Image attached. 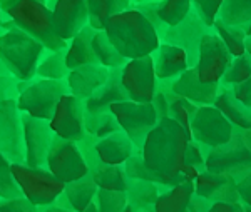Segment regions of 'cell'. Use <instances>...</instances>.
<instances>
[{"mask_svg": "<svg viewBox=\"0 0 251 212\" xmlns=\"http://www.w3.org/2000/svg\"><path fill=\"white\" fill-rule=\"evenodd\" d=\"M189 141L186 130L173 117L159 119L156 127L148 134L141 156L157 182L173 187L184 165V154Z\"/></svg>", "mask_w": 251, "mask_h": 212, "instance_id": "1", "label": "cell"}, {"mask_svg": "<svg viewBox=\"0 0 251 212\" xmlns=\"http://www.w3.org/2000/svg\"><path fill=\"white\" fill-rule=\"evenodd\" d=\"M104 32L116 50L127 60L152 55L161 46L159 32L136 7L112 15Z\"/></svg>", "mask_w": 251, "mask_h": 212, "instance_id": "2", "label": "cell"}, {"mask_svg": "<svg viewBox=\"0 0 251 212\" xmlns=\"http://www.w3.org/2000/svg\"><path fill=\"white\" fill-rule=\"evenodd\" d=\"M44 48L37 39L17 25L0 35V60L19 80H29L37 74Z\"/></svg>", "mask_w": 251, "mask_h": 212, "instance_id": "3", "label": "cell"}, {"mask_svg": "<svg viewBox=\"0 0 251 212\" xmlns=\"http://www.w3.org/2000/svg\"><path fill=\"white\" fill-rule=\"evenodd\" d=\"M7 14L10 15L15 25L25 30L34 39H37L50 52L66 50V40H62L57 35L54 19H52V10L44 2L19 0Z\"/></svg>", "mask_w": 251, "mask_h": 212, "instance_id": "4", "label": "cell"}, {"mask_svg": "<svg viewBox=\"0 0 251 212\" xmlns=\"http://www.w3.org/2000/svg\"><path fill=\"white\" fill-rule=\"evenodd\" d=\"M12 175L20 194L35 207L50 206L64 194L66 184L60 182L50 170L25 164H12Z\"/></svg>", "mask_w": 251, "mask_h": 212, "instance_id": "5", "label": "cell"}, {"mask_svg": "<svg viewBox=\"0 0 251 212\" xmlns=\"http://www.w3.org/2000/svg\"><path fill=\"white\" fill-rule=\"evenodd\" d=\"M251 169V130H238L231 141L220 147L208 149L206 170L214 174H228L234 179Z\"/></svg>", "mask_w": 251, "mask_h": 212, "instance_id": "6", "label": "cell"}, {"mask_svg": "<svg viewBox=\"0 0 251 212\" xmlns=\"http://www.w3.org/2000/svg\"><path fill=\"white\" fill-rule=\"evenodd\" d=\"M109 112L116 117L117 124L126 136L132 141L134 147H143L146 137L159 122L152 102L123 100L109 107Z\"/></svg>", "mask_w": 251, "mask_h": 212, "instance_id": "7", "label": "cell"}, {"mask_svg": "<svg viewBox=\"0 0 251 212\" xmlns=\"http://www.w3.org/2000/svg\"><path fill=\"white\" fill-rule=\"evenodd\" d=\"M69 94V85L62 80L40 79L20 91L17 107L20 112L35 119L50 120L60 97Z\"/></svg>", "mask_w": 251, "mask_h": 212, "instance_id": "8", "label": "cell"}, {"mask_svg": "<svg viewBox=\"0 0 251 212\" xmlns=\"http://www.w3.org/2000/svg\"><path fill=\"white\" fill-rule=\"evenodd\" d=\"M234 125L214 105H201L191 120L193 141L206 149H214L231 141Z\"/></svg>", "mask_w": 251, "mask_h": 212, "instance_id": "9", "label": "cell"}, {"mask_svg": "<svg viewBox=\"0 0 251 212\" xmlns=\"http://www.w3.org/2000/svg\"><path fill=\"white\" fill-rule=\"evenodd\" d=\"M47 167L64 184L80 181L89 174V165L75 142L55 136L47 156Z\"/></svg>", "mask_w": 251, "mask_h": 212, "instance_id": "10", "label": "cell"}, {"mask_svg": "<svg viewBox=\"0 0 251 212\" xmlns=\"http://www.w3.org/2000/svg\"><path fill=\"white\" fill-rule=\"evenodd\" d=\"M121 84L129 100L152 102L157 91V77L152 55L127 60L121 69Z\"/></svg>", "mask_w": 251, "mask_h": 212, "instance_id": "11", "label": "cell"}, {"mask_svg": "<svg viewBox=\"0 0 251 212\" xmlns=\"http://www.w3.org/2000/svg\"><path fill=\"white\" fill-rule=\"evenodd\" d=\"M233 57L216 32H206L200 42L196 74L204 84H220Z\"/></svg>", "mask_w": 251, "mask_h": 212, "instance_id": "12", "label": "cell"}, {"mask_svg": "<svg viewBox=\"0 0 251 212\" xmlns=\"http://www.w3.org/2000/svg\"><path fill=\"white\" fill-rule=\"evenodd\" d=\"M19 112L17 100L0 102V152L12 164H25L22 116Z\"/></svg>", "mask_w": 251, "mask_h": 212, "instance_id": "13", "label": "cell"}, {"mask_svg": "<svg viewBox=\"0 0 251 212\" xmlns=\"http://www.w3.org/2000/svg\"><path fill=\"white\" fill-rule=\"evenodd\" d=\"M49 125L60 139L72 142L82 141L86 136V104L71 92L62 95Z\"/></svg>", "mask_w": 251, "mask_h": 212, "instance_id": "14", "label": "cell"}, {"mask_svg": "<svg viewBox=\"0 0 251 212\" xmlns=\"http://www.w3.org/2000/svg\"><path fill=\"white\" fill-rule=\"evenodd\" d=\"M24 127V147H25V165L29 167H42L47 164L49 150L55 134L52 132L49 120L35 119L27 114L22 116Z\"/></svg>", "mask_w": 251, "mask_h": 212, "instance_id": "15", "label": "cell"}, {"mask_svg": "<svg viewBox=\"0 0 251 212\" xmlns=\"http://www.w3.org/2000/svg\"><path fill=\"white\" fill-rule=\"evenodd\" d=\"M206 28L208 27L203 24L200 15L191 10L179 25L164 28L161 34V42L173 44V46L184 48L189 57V65L194 67L198 60V52H200V42L206 34Z\"/></svg>", "mask_w": 251, "mask_h": 212, "instance_id": "16", "label": "cell"}, {"mask_svg": "<svg viewBox=\"0 0 251 212\" xmlns=\"http://www.w3.org/2000/svg\"><path fill=\"white\" fill-rule=\"evenodd\" d=\"M52 19L62 40H71L89 25V10L86 0H55L52 7Z\"/></svg>", "mask_w": 251, "mask_h": 212, "instance_id": "17", "label": "cell"}, {"mask_svg": "<svg viewBox=\"0 0 251 212\" xmlns=\"http://www.w3.org/2000/svg\"><path fill=\"white\" fill-rule=\"evenodd\" d=\"M169 89L173 91V94L191 100L193 104L200 105V107L201 105H213L218 94H220V84L201 82L194 67H189L179 77H176Z\"/></svg>", "mask_w": 251, "mask_h": 212, "instance_id": "18", "label": "cell"}, {"mask_svg": "<svg viewBox=\"0 0 251 212\" xmlns=\"http://www.w3.org/2000/svg\"><path fill=\"white\" fill-rule=\"evenodd\" d=\"M109 77H111V69L100 64H87L69 72L67 85L72 95L79 97L80 100H87L107 82Z\"/></svg>", "mask_w": 251, "mask_h": 212, "instance_id": "19", "label": "cell"}, {"mask_svg": "<svg viewBox=\"0 0 251 212\" xmlns=\"http://www.w3.org/2000/svg\"><path fill=\"white\" fill-rule=\"evenodd\" d=\"M152 60L157 80H174L191 67L188 52L184 48L166 42H161V46L156 48Z\"/></svg>", "mask_w": 251, "mask_h": 212, "instance_id": "20", "label": "cell"}, {"mask_svg": "<svg viewBox=\"0 0 251 212\" xmlns=\"http://www.w3.org/2000/svg\"><path fill=\"white\" fill-rule=\"evenodd\" d=\"M94 150L100 164L123 165L134 154V144H132L131 139L126 136V132L117 130L111 136L99 139L97 144L94 145Z\"/></svg>", "mask_w": 251, "mask_h": 212, "instance_id": "21", "label": "cell"}, {"mask_svg": "<svg viewBox=\"0 0 251 212\" xmlns=\"http://www.w3.org/2000/svg\"><path fill=\"white\" fill-rule=\"evenodd\" d=\"M112 71L114 72H111V77H109L107 82L84 102L87 114H94L96 116V114L109 112V107L112 104L129 100L127 94H126L123 84H121V72L117 69H112Z\"/></svg>", "mask_w": 251, "mask_h": 212, "instance_id": "22", "label": "cell"}, {"mask_svg": "<svg viewBox=\"0 0 251 212\" xmlns=\"http://www.w3.org/2000/svg\"><path fill=\"white\" fill-rule=\"evenodd\" d=\"M96 32L97 30H94L91 25H86L74 39H71V44H69L66 50V64L69 71L82 67V65L87 64H99L94 47H92V40H94Z\"/></svg>", "mask_w": 251, "mask_h": 212, "instance_id": "23", "label": "cell"}, {"mask_svg": "<svg viewBox=\"0 0 251 212\" xmlns=\"http://www.w3.org/2000/svg\"><path fill=\"white\" fill-rule=\"evenodd\" d=\"M214 107H218L225 114L234 127L241 130H251V109L245 107L241 102L234 99L231 89H220L216 100H214Z\"/></svg>", "mask_w": 251, "mask_h": 212, "instance_id": "24", "label": "cell"}, {"mask_svg": "<svg viewBox=\"0 0 251 212\" xmlns=\"http://www.w3.org/2000/svg\"><path fill=\"white\" fill-rule=\"evenodd\" d=\"M89 10V25L94 30H104L109 19L116 14L129 10L131 0H86Z\"/></svg>", "mask_w": 251, "mask_h": 212, "instance_id": "25", "label": "cell"}, {"mask_svg": "<svg viewBox=\"0 0 251 212\" xmlns=\"http://www.w3.org/2000/svg\"><path fill=\"white\" fill-rule=\"evenodd\" d=\"M194 195V182L173 186L164 194H159L154 202V212H188L189 201Z\"/></svg>", "mask_w": 251, "mask_h": 212, "instance_id": "26", "label": "cell"}, {"mask_svg": "<svg viewBox=\"0 0 251 212\" xmlns=\"http://www.w3.org/2000/svg\"><path fill=\"white\" fill-rule=\"evenodd\" d=\"M97 190H99V187H97V184L94 182V179L86 175V177L80 179V181L66 184L64 197L67 199V202L72 211L84 212L92 202H94Z\"/></svg>", "mask_w": 251, "mask_h": 212, "instance_id": "27", "label": "cell"}, {"mask_svg": "<svg viewBox=\"0 0 251 212\" xmlns=\"http://www.w3.org/2000/svg\"><path fill=\"white\" fill-rule=\"evenodd\" d=\"M218 20L226 25L248 28L251 24V0H223Z\"/></svg>", "mask_w": 251, "mask_h": 212, "instance_id": "28", "label": "cell"}, {"mask_svg": "<svg viewBox=\"0 0 251 212\" xmlns=\"http://www.w3.org/2000/svg\"><path fill=\"white\" fill-rule=\"evenodd\" d=\"M92 179L97 184L99 189L106 190H117V192H127V175H126L124 169L121 165H107L100 164L96 167Z\"/></svg>", "mask_w": 251, "mask_h": 212, "instance_id": "29", "label": "cell"}, {"mask_svg": "<svg viewBox=\"0 0 251 212\" xmlns=\"http://www.w3.org/2000/svg\"><path fill=\"white\" fill-rule=\"evenodd\" d=\"M161 91H163L169 99V117H173V119L186 130L188 137L193 141L191 120H193L196 111L200 109V105L193 104L191 100L184 99V97H179V95H176V94H173L171 89H169V92H166L164 89H161Z\"/></svg>", "mask_w": 251, "mask_h": 212, "instance_id": "30", "label": "cell"}, {"mask_svg": "<svg viewBox=\"0 0 251 212\" xmlns=\"http://www.w3.org/2000/svg\"><path fill=\"white\" fill-rule=\"evenodd\" d=\"M92 47H94L97 62L107 69H123L127 59H124L119 52L116 50V47L111 44V40L107 39L106 32L97 30L92 40Z\"/></svg>", "mask_w": 251, "mask_h": 212, "instance_id": "31", "label": "cell"}, {"mask_svg": "<svg viewBox=\"0 0 251 212\" xmlns=\"http://www.w3.org/2000/svg\"><path fill=\"white\" fill-rule=\"evenodd\" d=\"M214 32L220 35V39L223 40V44L226 46V48L229 50V54L234 57H240L246 54V28L243 27H233V25H226L221 20L214 22Z\"/></svg>", "mask_w": 251, "mask_h": 212, "instance_id": "32", "label": "cell"}, {"mask_svg": "<svg viewBox=\"0 0 251 212\" xmlns=\"http://www.w3.org/2000/svg\"><path fill=\"white\" fill-rule=\"evenodd\" d=\"M193 10L191 0H161L157 5V17L164 27H176Z\"/></svg>", "mask_w": 251, "mask_h": 212, "instance_id": "33", "label": "cell"}, {"mask_svg": "<svg viewBox=\"0 0 251 212\" xmlns=\"http://www.w3.org/2000/svg\"><path fill=\"white\" fill-rule=\"evenodd\" d=\"M69 67L66 64V50L52 52L47 55L37 67V75L40 79L49 80H62L64 77L69 75Z\"/></svg>", "mask_w": 251, "mask_h": 212, "instance_id": "34", "label": "cell"}, {"mask_svg": "<svg viewBox=\"0 0 251 212\" xmlns=\"http://www.w3.org/2000/svg\"><path fill=\"white\" fill-rule=\"evenodd\" d=\"M129 194H131V206L134 207H148L149 204L154 206L157 199V184L156 182L148 181H131L127 187Z\"/></svg>", "mask_w": 251, "mask_h": 212, "instance_id": "35", "label": "cell"}, {"mask_svg": "<svg viewBox=\"0 0 251 212\" xmlns=\"http://www.w3.org/2000/svg\"><path fill=\"white\" fill-rule=\"evenodd\" d=\"M231 175L228 174H214L209 170H203L194 181V194L211 201L213 195L220 190V187L225 184Z\"/></svg>", "mask_w": 251, "mask_h": 212, "instance_id": "36", "label": "cell"}, {"mask_svg": "<svg viewBox=\"0 0 251 212\" xmlns=\"http://www.w3.org/2000/svg\"><path fill=\"white\" fill-rule=\"evenodd\" d=\"M86 129L89 134H94L96 137L104 139L111 134L121 130L119 124H117L116 117L111 112H102V114H87L86 117Z\"/></svg>", "mask_w": 251, "mask_h": 212, "instance_id": "37", "label": "cell"}, {"mask_svg": "<svg viewBox=\"0 0 251 212\" xmlns=\"http://www.w3.org/2000/svg\"><path fill=\"white\" fill-rule=\"evenodd\" d=\"M251 77V59L248 54L234 57L229 64V67L226 69L225 75H223L221 82L225 85H236L241 84L245 80H248Z\"/></svg>", "mask_w": 251, "mask_h": 212, "instance_id": "38", "label": "cell"}, {"mask_svg": "<svg viewBox=\"0 0 251 212\" xmlns=\"http://www.w3.org/2000/svg\"><path fill=\"white\" fill-rule=\"evenodd\" d=\"M96 204L99 212H124L127 204V194L117 190L99 189L96 194Z\"/></svg>", "mask_w": 251, "mask_h": 212, "instance_id": "39", "label": "cell"}, {"mask_svg": "<svg viewBox=\"0 0 251 212\" xmlns=\"http://www.w3.org/2000/svg\"><path fill=\"white\" fill-rule=\"evenodd\" d=\"M20 197V190L12 175V162L0 152V199Z\"/></svg>", "mask_w": 251, "mask_h": 212, "instance_id": "40", "label": "cell"}, {"mask_svg": "<svg viewBox=\"0 0 251 212\" xmlns=\"http://www.w3.org/2000/svg\"><path fill=\"white\" fill-rule=\"evenodd\" d=\"M124 172L127 175V179H131V181H148V182H156V184H159L157 179L154 177V174L148 169V165H146L141 154H132V156L126 161Z\"/></svg>", "mask_w": 251, "mask_h": 212, "instance_id": "41", "label": "cell"}, {"mask_svg": "<svg viewBox=\"0 0 251 212\" xmlns=\"http://www.w3.org/2000/svg\"><path fill=\"white\" fill-rule=\"evenodd\" d=\"M191 2L193 10L200 15L204 25L208 28H213L214 22L218 20V15H220L223 0H191Z\"/></svg>", "mask_w": 251, "mask_h": 212, "instance_id": "42", "label": "cell"}, {"mask_svg": "<svg viewBox=\"0 0 251 212\" xmlns=\"http://www.w3.org/2000/svg\"><path fill=\"white\" fill-rule=\"evenodd\" d=\"M184 165H194L201 170H206V154L203 152V145L196 141H189L184 154Z\"/></svg>", "mask_w": 251, "mask_h": 212, "instance_id": "43", "label": "cell"}, {"mask_svg": "<svg viewBox=\"0 0 251 212\" xmlns=\"http://www.w3.org/2000/svg\"><path fill=\"white\" fill-rule=\"evenodd\" d=\"M159 2H161V0H146V2H143V3H137L136 9L139 10L141 14H143L144 17L156 27V30L159 32V35H161V34H163V30H164V28H163L164 25H163V22L159 20V17H157V5H159Z\"/></svg>", "mask_w": 251, "mask_h": 212, "instance_id": "44", "label": "cell"}, {"mask_svg": "<svg viewBox=\"0 0 251 212\" xmlns=\"http://www.w3.org/2000/svg\"><path fill=\"white\" fill-rule=\"evenodd\" d=\"M0 212H37V207L25 197H14L0 202Z\"/></svg>", "mask_w": 251, "mask_h": 212, "instance_id": "45", "label": "cell"}, {"mask_svg": "<svg viewBox=\"0 0 251 212\" xmlns=\"http://www.w3.org/2000/svg\"><path fill=\"white\" fill-rule=\"evenodd\" d=\"M231 92L238 102H241L245 107L251 109V77L248 80H245V82L233 85Z\"/></svg>", "mask_w": 251, "mask_h": 212, "instance_id": "46", "label": "cell"}, {"mask_svg": "<svg viewBox=\"0 0 251 212\" xmlns=\"http://www.w3.org/2000/svg\"><path fill=\"white\" fill-rule=\"evenodd\" d=\"M236 189L241 201L251 207V169L236 179Z\"/></svg>", "mask_w": 251, "mask_h": 212, "instance_id": "47", "label": "cell"}, {"mask_svg": "<svg viewBox=\"0 0 251 212\" xmlns=\"http://www.w3.org/2000/svg\"><path fill=\"white\" fill-rule=\"evenodd\" d=\"M152 105H154L156 112H157V117L159 119H164V117H169V99L168 95L157 89L156 94H154V99H152Z\"/></svg>", "mask_w": 251, "mask_h": 212, "instance_id": "48", "label": "cell"}, {"mask_svg": "<svg viewBox=\"0 0 251 212\" xmlns=\"http://www.w3.org/2000/svg\"><path fill=\"white\" fill-rule=\"evenodd\" d=\"M14 92H15V82L12 80V77L9 75H0V102L14 99Z\"/></svg>", "mask_w": 251, "mask_h": 212, "instance_id": "49", "label": "cell"}, {"mask_svg": "<svg viewBox=\"0 0 251 212\" xmlns=\"http://www.w3.org/2000/svg\"><path fill=\"white\" fill-rule=\"evenodd\" d=\"M208 212H245V206L240 202H225L216 201L211 204Z\"/></svg>", "mask_w": 251, "mask_h": 212, "instance_id": "50", "label": "cell"}, {"mask_svg": "<svg viewBox=\"0 0 251 212\" xmlns=\"http://www.w3.org/2000/svg\"><path fill=\"white\" fill-rule=\"evenodd\" d=\"M209 207H211V204L208 202V199L200 197V195H193L188 206V212H208Z\"/></svg>", "mask_w": 251, "mask_h": 212, "instance_id": "51", "label": "cell"}, {"mask_svg": "<svg viewBox=\"0 0 251 212\" xmlns=\"http://www.w3.org/2000/svg\"><path fill=\"white\" fill-rule=\"evenodd\" d=\"M17 2H19V0H0V9L9 12ZM39 2H44V0H39Z\"/></svg>", "mask_w": 251, "mask_h": 212, "instance_id": "52", "label": "cell"}, {"mask_svg": "<svg viewBox=\"0 0 251 212\" xmlns=\"http://www.w3.org/2000/svg\"><path fill=\"white\" fill-rule=\"evenodd\" d=\"M46 212H75V211L66 209V207H60V206H52V207H49Z\"/></svg>", "mask_w": 251, "mask_h": 212, "instance_id": "53", "label": "cell"}, {"mask_svg": "<svg viewBox=\"0 0 251 212\" xmlns=\"http://www.w3.org/2000/svg\"><path fill=\"white\" fill-rule=\"evenodd\" d=\"M246 54H248L251 59V35L246 37Z\"/></svg>", "mask_w": 251, "mask_h": 212, "instance_id": "54", "label": "cell"}, {"mask_svg": "<svg viewBox=\"0 0 251 212\" xmlns=\"http://www.w3.org/2000/svg\"><path fill=\"white\" fill-rule=\"evenodd\" d=\"M84 212H99V209H97V204H96V202H92L91 206H89Z\"/></svg>", "mask_w": 251, "mask_h": 212, "instance_id": "55", "label": "cell"}, {"mask_svg": "<svg viewBox=\"0 0 251 212\" xmlns=\"http://www.w3.org/2000/svg\"><path fill=\"white\" fill-rule=\"evenodd\" d=\"M124 212H136V209H134V207L131 206V204H129V206H127V207H126V209H124Z\"/></svg>", "mask_w": 251, "mask_h": 212, "instance_id": "56", "label": "cell"}, {"mask_svg": "<svg viewBox=\"0 0 251 212\" xmlns=\"http://www.w3.org/2000/svg\"><path fill=\"white\" fill-rule=\"evenodd\" d=\"M132 3H143V2H146V0H131Z\"/></svg>", "mask_w": 251, "mask_h": 212, "instance_id": "57", "label": "cell"}, {"mask_svg": "<svg viewBox=\"0 0 251 212\" xmlns=\"http://www.w3.org/2000/svg\"><path fill=\"white\" fill-rule=\"evenodd\" d=\"M246 34H248V35H251V24H250V25H248V28H246Z\"/></svg>", "mask_w": 251, "mask_h": 212, "instance_id": "58", "label": "cell"}, {"mask_svg": "<svg viewBox=\"0 0 251 212\" xmlns=\"http://www.w3.org/2000/svg\"><path fill=\"white\" fill-rule=\"evenodd\" d=\"M245 212H251V207H250V206H246V207H245Z\"/></svg>", "mask_w": 251, "mask_h": 212, "instance_id": "59", "label": "cell"}, {"mask_svg": "<svg viewBox=\"0 0 251 212\" xmlns=\"http://www.w3.org/2000/svg\"><path fill=\"white\" fill-rule=\"evenodd\" d=\"M0 27H2V9H0Z\"/></svg>", "mask_w": 251, "mask_h": 212, "instance_id": "60", "label": "cell"}]
</instances>
